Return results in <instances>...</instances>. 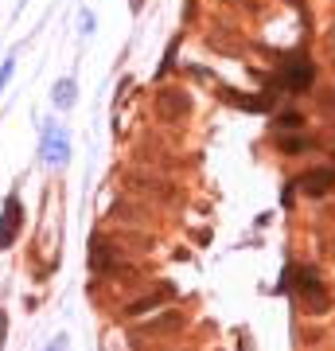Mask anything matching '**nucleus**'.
<instances>
[{
  "label": "nucleus",
  "mask_w": 335,
  "mask_h": 351,
  "mask_svg": "<svg viewBox=\"0 0 335 351\" xmlns=\"http://www.w3.org/2000/svg\"><path fill=\"white\" fill-rule=\"evenodd\" d=\"M8 75H12V63H4V66H0V90L8 86Z\"/></svg>",
  "instance_id": "nucleus-9"
},
{
  "label": "nucleus",
  "mask_w": 335,
  "mask_h": 351,
  "mask_svg": "<svg viewBox=\"0 0 335 351\" xmlns=\"http://www.w3.org/2000/svg\"><path fill=\"white\" fill-rule=\"evenodd\" d=\"M312 78H316V66L312 63H288L285 71L277 75V82H281L285 90H308Z\"/></svg>",
  "instance_id": "nucleus-3"
},
{
  "label": "nucleus",
  "mask_w": 335,
  "mask_h": 351,
  "mask_svg": "<svg viewBox=\"0 0 335 351\" xmlns=\"http://www.w3.org/2000/svg\"><path fill=\"white\" fill-rule=\"evenodd\" d=\"M332 184H335L332 168H316V172L300 176V191H304V195H327V191H332Z\"/></svg>",
  "instance_id": "nucleus-4"
},
{
  "label": "nucleus",
  "mask_w": 335,
  "mask_h": 351,
  "mask_svg": "<svg viewBox=\"0 0 335 351\" xmlns=\"http://www.w3.org/2000/svg\"><path fill=\"white\" fill-rule=\"evenodd\" d=\"M20 223H24V211H20V203L16 199H8L4 203V215H0V250H8V246L16 242Z\"/></svg>",
  "instance_id": "nucleus-2"
},
{
  "label": "nucleus",
  "mask_w": 335,
  "mask_h": 351,
  "mask_svg": "<svg viewBox=\"0 0 335 351\" xmlns=\"http://www.w3.org/2000/svg\"><path fill=\"white\" fill-rule=\"evenodd\" d=\"M281 149H285V152H300V149H308V141H304V137H281Z\"/></svg>",
  "instance_id": "nucleus-7"
},
{
  "label": "nucleus",
  "mask_w": 335,
  "mask_h": 351,
  "mask_svg": "<svg viewBox=\"0 0 335 351\" xmlns=\"http://www.w3.org/2000/svg\"><path fill=\"white\" fill-rule=\"evenodd\" d=\"M297 281H300V293H304V308L308 313H323L327 297H323V285H320V277H316V269H300Z\"/></svg>",
  "instance_id": "nucleus-1"
},
{
  "label": "nucleus",
  "mask_w": 335,
  "mask_h": 351,
  "mask_svg": "<svg viewBox=\"0 0 335 351\" xmlns=\"http://www.w3.org/2000/svg\"><path fill=\"white\" fill-rule=\"evenodd\" d=\"M277 125H281V129H293V125H300V113H281V117H277Z\"/></svg>",
  "instance_id": "nucleus-8"
},
{
  "label": "nucleus",
  "mask_w": 335,
  "mask_h": 351,
  "mask_svg": "<svg viewBox=\"0 0 335 351\" xmlns=\"http://www.w3.org/2000/svg\"><path fill=\"white\" fill-rule=\"evenodd\" d=\"M55 351H66V339H55Z\"/></svg>",
  "instance_id": "nucleus-10"
},
{
  "label": "nucleus",
  "mask_w": 335,
  "mask_h": 351,
  "mask_svg": "<svg viewBox=\"0 0 335 351\" xmlns=\"http://www.w3.org/2000/svg\"><path fill=\"white\" fill-rule=\"evenodd\" d=\"M55 101H59V106H71V101H75V82H71V78L55 86Z\"/></svg>",
  "instance_id": "nucleus-6"
},
{
  "label": "nucleus",
  "mask_w": 335,
  "mask_h": 351,
  "mask_svg": "<svg viewBox=\"0 0 335 351\" xmlns=\"http://www.w3.org/2000/svg\"><path fill=\"white\" fill-rule=\"evenodd\" d=\"M47 160L66 164V141H62V137H51V141H47Z\"/></svg>",
  "instance_id": "nucleus-5"
}]
</instances>
